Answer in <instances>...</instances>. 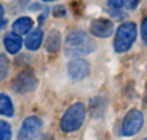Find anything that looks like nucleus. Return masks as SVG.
Here are the masks:
<instances>
[{"label":"nucleus","mask_w":147,"mask_h":140,"mask_svg":"<svg viewBox=\"0 0 147 140\" xmlns=\"http://www.w3.org/2000/svg\"><path fill=\"white\" fill-rule=\"evenodd\" d=\"M139 3H140V0H123V6L127 10H134L139 6Z\"/></svg>","instance_id":"obj_17"},{"label":"nucleus","mask_w":147,"mask_h":140,"mask_svg":"<svg viewBox=\"0 0 147 140\" xmlns=\"http://www.w3.org/2000/svg\"><path fill=\"white\" fill-rule=\"evenodd\" d=\"M142 39H143V42L147 45V16L144 17V20H143V23H142Z\"/></svg>","instance_id":"obj_18"},{"label":"nucleus","mask_w":147,"mask_h":140,"mask_svg":"<svg viewBox=\"0 0 147 140\" xmlns=\"http://www.w3.org/2000/svg\"><path fill=\"white\" fill-rule=\"evenodd\" d=\"M32 27H33V20L30 17H26V16L19 17L17 20H14V23L11 26L13 32L17 33V34H20V36L22 34H27L32 30Z\"/></svg>","instance_id":"obj_11"},{"label":"nucleus","mask_w":147,"mask_h":140,"mask_svg":"<svg viewBox=\"0 0 147 140\" xmlns=\"http://www.w3.org/2000/svg\"><path fill=\"white\" fill-rule=\"evenodd\" d=\"M9 72H10V60L6 54L0 53V82L9 76Z\"/></svg>","instance_id":"obj_14"},{"label":"nucleus","mask_w":147,"mask_h":140,"mask_svg":"<svg viewBox=\"0 0 147 140\" xmlns=\"http://www.w3.org/2000/svg\"><path fill=\"white\" fill-rule=\"evenodd\" d=\"M113 30H114V24L109 19H96L90 24V33L100 39L110 37Z\"/></svg>","instance_id":"obj_8"},{"label":"nucleus","mask_w":147,"mask_h":140,"mask_svg":"<svg viewBox=\"0 0 147 140\" xmlns=\"http://www.w3.org/2000/svg\"><path fill=\"white\" fill-rule=\"evenodd\" d=\"M0 140H11V127L4 120H0Z\"/></svg>","instance_id":"obj_15"},{"label":"nucleus","mask_w":147,"mask_h":140,"mask_svg":"<svg viewBox=\"0 0 147 140\" xmlns=\"http://www.w3.org/2000/svg\"><path fill=\"white\" fill-rule=\"evenodd\" d=\"M144 123V117L143 113L133 109L130 112H127V114L124 116L123 122H121V135L126 137H131L134 135H137L140 132V129L143 127Z\"/></svg>","instance_id":"obj_4"},{"label":"nucleus","mask_w":147,"mask_h":140,"mask_svg":"<svg viewBox=\"0 0 147 140\" xmlns=\"http://www.w3.org/2000/svg\"><path fill=\"white\" fill-rule=\"evenodd\" d=\"M86 119V107L83 103H74L71 104L60 120V129L64 133H73L82 127Z\"/></svg>","instance_id":"obj_2"},{"label":"nucleus","mask_w":147,"mask_h":140,"mask_svg":"<svg viewBox=\"0 0 147 140\" xmlns=\"http://www.w3.org/2000/svg\"><path fill=\"white\" fill-rule=\"evenodd\" d=\"M3 17H4V9H3V6L0 4V27L4 26V23H6V20H4Z\"/></svg>","instance_id":"obj_19"},{"label":"nucleus","mask_w":147,"mask_h":140,"mask_svg":"<svg viewBox=\"0 0 147 140\" xmlns=\"http://www.w3.org/2000/svg\"><path fill=\"white\" fill-rule=\"evenodd\" d=\"M37 87V79L34 76L33 72L30 70H23L20 72L14 80L11 82V89L13 92L19 94H24V93H30V92H34Z\"/></svg>","instance_id":"obj_5"},{"label":"nucleus","mask_w":147,"mask_h":140,"mask_svg":"<svg viewBox=\"0 0 147 140\" xmlns=\"http://www.w3.org/2000/svg\"><path fill=\"white\" fill-rule=\"evenodd\" d=\"M61 46V36L59 33V30H50L46 39V49L49 53H56L59 51V49Z\"/></svg>","instance_id":"obj_12"},{"label":"nucleus","mask_w":147,"mask_h":140,"mask_svg":"<svg viewBox=\"0 0 147 140\" xmlns=\"http://www.w3.org/2000/svg\"><path fill=\"white\" fill-rule=\"evenodd\" d=\"M67 73L73 80H83L89 76L90 73V64L84 59L74 57L73 60L69 62L67 64Z\"/></svg>","instance_id":"obj_7"},{"label":"nucleus","mask_w":147,"mask_h":140,"mask_svg":"<svg viewBox=\"0 0 147 140\" xmlns=\"http://www.w3.org/2000/svg\"><path fill=\"white\" fill-rule=\"evenodd\" d=\"M136 37H137V27L134 23L126 22V23L120 24L116 32L114 42H113L114 50L117 53H124V51L130 50V47L136 42Z\"/></svg>","instance_id":"obj_3"},{"label":"nucleus","mask_w":147,"mask_h":140,"mask_svg":"<svg viewBox=\"0 0 147 140\" xmlns=\"http://www.w3.org/2000/svg\"><path fill=\"white\" fill-rule=\"evenodd\" d=\"M42 42H43V32H42V29H34V30L27 33L24 45H26V47L29 50L34 51V50H37L39 47L42 46Z\"/></svg>","instance_id":"obj_10"},{"label":"nucleus","mask_w":147,"mask_h":140,"mask_svg":"<svg viewBox=\"0 0 147 140\" xmlns=\"http://www.w3.org/2000/svg\"><path fill=\"white\" fill-rule=\"evenodd\" d=\"M107 4L111 10H120L123 7V0H107Z\"/></svg>","instance_id":"obj_16"},{"label":"nucleus","mask_w":147,"mask_h":140,"mask_svg":"<svg viewBox=\"0 0 147 140\" xmlns=\"http://www.w3.org/2000/svg\"><path fill=\"white\" fill-rule=\"evenodd\" d=\"M43 129V123L37 116H29L23 120L22 127L19 130V140H36Z\"/></svg>","instance_id":"obj_6"},{"label":"nucleus","mask_w":147,"mask_h":140,"mask_svg":"<svg viewBox=\"0 0 147 140\" xmlns=\"http://www.w3.org/2000/svg\"><path fill=\"white\" fill-rule=\"evenodd\" d=\"M42 1H54V0H42Z\"/></svg>","instance_id":"obj_20"},{"label":"nucleus","mask_w":147,"mask_h":140,"mask_svg":"<svg viewBox=\"0 0 147 140\" xmlns=\"http://www.w3.org/2000/svg\"><path fill=\"white\" fill-rule=\"evenodd\" d=\"M96 45L94 42L83 32V30H74L70 32L66 37V49L64 53L69 57H80L90 54L94 51Z\"/></svg>","instance_id":"obj_1"},{"label":"nucleus","mask_w":147,"mask_h":140,"mask_svg":"<svg viewBox=\"0 0 147 140\" xmlns=\"http://www.w3.org/2000/svg\"><path fill=\"white\" fill-rule=\"evenodd\" d=\"M3 45H4V49H6L7 53L16 54V53L20 51V49L23 46V40H22L20 34H17V33L13 32V33H7V34L4 36Z\"/></svg>","instance_id":"obj_9"},{"label":"nucleus","mask_w":147,"mask_h":140,"mask_svg":"<svg viewBox=\"0 0 147 140\" xmlns=\"http://www.w3.org/2000/svg\"><path fill=\"white\" fill-rule=\"evenodd\" d=\"M144 140H147V137H146V139H144Z\"/></svg>","instance_id":"obj_21"},{"label":"nucleus","mask_w":147,"mask_h":140,"mask_svg":"<svg viewBox=\"0 0 147 140\" xmlns=\"http://www.w3.org/2000/svg\"><path fill=\"white\" fill-rule=\"evenodd\" d=\"M0 114L6 116V117H13L14 116L13 101L6 93H0Z\"/></svg>","instance_id":"obj_13"}]
</instances>
